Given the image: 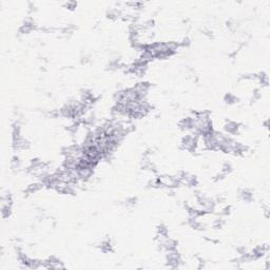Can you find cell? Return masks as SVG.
<instances>
[{
  "label": "cell",
  "mask_w": 270,
  "mask_h": 270,
  "mask_svg": "<svg viewBox=\"0 0 270 270\" xmlns=\"http://www.w3.org/2000/svg\"><path fill=\"white\" fill-rule=\"evenodd\" d=\"M239 198H242L243 201H251V198H252V193L250 192L249 190H247V189H244V190H242L241 192H239Z\"/></svg>",
  "instance_id": "obj_3"
},
{
  "label": "cell",
  "mask_w": 270,
  "mask_h": 270,
  "mask_svg": "<svg viewBox=\"0 0 270 270\" xmlns=\"http://www.w3.org/2000/svg\"><path fill=\"white\" fill-rule=\"evenodd\" d=\"M229 213H230V207H226L222 212L223 215H227V214H229Z\"/></svg>",
  "instance_id": "obj_7"
},
{
  "label": "cell",
  "mask_w": 270,
  "mask_h": 270,
  "mask_svg": "<svg viewBox=\"0 0 270 270\" xmlns=\"http://www.w3.org/2000/svg\"><path fill=\"white\" fill-rule=\"evenodd\" d=\"M11 166H12V168L13 169H19L21 166V162L20 159H19V157H13L12 158V162H11Z\"/></svg>",
  "instance_id": "obj_4"
},
{
  "label": "cell",
  "mask_w": 270,
  "mask_h": 270,
  "mask_svg": "<svg viewBox=\"0 0 270 270\" xmlns=\"http://www.w3.org/2000/svg\"><path fill=\"white\" fill-rule=\"evenodd\" d=\"M120 12L118 10H111L110 12H108V17L111 18V19H115L120 16Z\"/></svg>",
  "instance_id": "obj_5"
},
{
  "label": "cell",
  "mask_w": 270,
  "mask_h": 270,
  "mask_svg": "<svg viewBox=\"0 0 270 270\" xmlns=\"http://www.w3.org/2000/svg\"><path fill=\"white\" fill-rule=\"evenodd\" d=\"M43 187V185H42L41 183H35V184H32V185H30L28 188H27V190H25V192L29 194H32V193H35V192H37V191H39L41 188Z\"/></svg>",
  "instance_id": "obj_2"
},
{
  "label": "cell",
  "mask_w": 270,
  "mask_h": 270,
  "mask_svg": "<svg viewBox=\"0 0 270 270\" xmlns=\"http://www.w3.org/2000/svg\"><path fill=\"white\" fill-rule=\"evenodd\" d=\"M239 124H236L234 121H228L225 125V131L228 132L229 134H235L239 131Z\"/></svg>",
  "instance_id": "obj_1"
},
{
  "label": "cell",
  "mask_w": 270,
  "mask_h": 270,
  "mask_svg": "<svg viewBox=\"0 0 270 270\" xmlns=\"http://www.w3.org/2000/svg\"><path fill=\"white\" fill-rule=\"evenodd\" d=\"M236 100H237V98L232 94H227L225 96V101L227 104H234Z\"/></svg>",
  "instance_id": "obj_6"
}]
</instances>
